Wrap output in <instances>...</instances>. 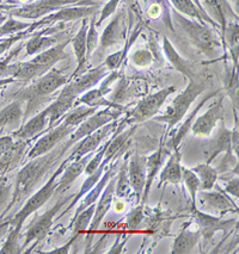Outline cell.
Returning <instances> with one entry per match:
<instances>
[{
    "label": "cell",
    "instance_id": "1",
    "mask_svg": "<svg viewBox=\"0 0 239 254\" xmlns=\"http://www.w3.org/2000/svg\"><path fill=\"white\" fill-rule=\"evenodd\" d=\"M67 149L69 148L65 147L63 143L59 148L53 149V152L51 150L47 154L31 159L29 162H26L24 167L20 168L19 172L17 173L16 179H14V191L12 197L0 217H4L5 214H7L11 209L16 208L23 200H26L28 197L31 196L41 180L46 177L49 170L54 166L55 162L65 154Z\"/></svg>",
    "mask_w": 239,
    "mask_h": 254
},
{
    "label": "cell",
    "instance_id": "2",
    "mask_svg": "<svg viewBox=\"0 0 239 254\" xmlns=\"http://www.w3.org/2000/svg\"><path fill=\"white\" fill-rule=\"evenodd\" d=\"M70 43L71 38L40 53L32 60L11 64L10 76L23 82L36 80L37 78H40V76L46 74L48 70H51L59 61L70 58L69 53H66V47Z\"/></svg>",
    "mask_w": 239,
    "mask_h": 254
},
{
    "label": "cell",
    "instance_id": "3",
    "mask_svg": "<svg viewBox=\"0 0 239 254\" xmlns=\"http://www.w3.org/2000/svg\"><path fill=\"white\" fill-rule=\"evenodd\" d=\"M30 86L20 90L17 96L19 100L26 103V110L24 111V120L29 115L34 114L47 100H51L52 94L55 93L59 88L65 86L69 82V76L64 74L63 70L53 68L43 74L36 80L31 81Z\"/></svg>",
    "mask_w": 239,
    "mask_h": 254
},
{
    "label": "cell",
    "instance_id": "4",
    "mask_svg": "<svg viewBox=\"0 0 239 254\" xmlns=\"http://www.w3.org/2000/svg\"><path fill=\"white\" fill-rule=\"evenodd\" d=\"M176 22L181 26L182 30L203 55L208 59H217L220 56L223 49V42L217 36L213 29L206 23H200L193 18H187L181 13H176Z\"/></svg>",
    "mask_w": 239,
    "mask_h": 254
},
{
    "label": "cell",
    "instance_id": "5",
    "mask_svg": "<svg viewBox=\"0 0 239 254\" xmlns=\"http://www.w3.org/2000/svg\"><path fill=\"white\" fill-rule=\"evenodd\" d=\"M206 88L207 86H206L205 82L199 80L197 78L189 79L188 86L172 100V103L167 106L164 114L160 116H155L153 120L167 124V132H170L171 129L184 118L191 104L195 102L200 94L205 92Z\"/></svg>",
    "mask_w": 239,
    "mask_h": 254
},
{
    "label": "cell",
    "instance_id": "6",
    "mask_svg": "<svg viewBox=\"0 0 239 254\" xmlns=\"http://www.w3.org/2000/svg\"><path fill=\"white\" fill-rule=\"evenodd\" d=\"M67 164H69V162L66 160L61 161V164L59 165L57 171L52 174L51 178L48 179V182H47L40 190H37L34 194L28 197L26 203L23 205V208L17 211L16 214H14L12 217H10V220H8L11 226H14V224L17 223L24 224L26 218L34 214V212H36L41 206H43L53 196H54L55 189H57L58 185V178L60 177V174L63 173L64 168Z\"/></svg>",
    "mask_w": 239,
    "mask_h": 254
},
{
    "label": "cell",
    "instance_id": "7",
    "mask_svg": "<svg viewBox=\"0 0 239 254\" xmlns=\"http://www.w3.org/2000/svg\"><path fill=\"white\" fill-rule=\"evenodd\" d=\"M175 92V86H167L150 94V96H146L134 106L133 110L128 112L127 118L123 122L128 124H138L145 122L147 120H151L160 111L169 96Z\"/></svg>",
    "mask_w": 239,
    "mask_h": 254
},
{
    "label": "cell",
    "instance_id": "8",
    "mask_svg": "<svg viewBox=\"0 0 239 254\" xmlns=\"http://www.w3.org/2000/svg\"><path fill=\"white\" fill-rule=\"evenodd\" d=\"M72 198L73 196L61 197V198H59L57 200V203H55L52 208H49L43 215H41V216H37L35 218V220L31 222L30 226H29L28 230H26L25 236H24L25 240H24V244L22 245V248L28 247L29 245L32 244V242H34V246L31 248H34L36 247L40 242H42L43 239L48 235L49 232H51L57 215L61 211L63 206Z\"/></svg>",
    "mask_w": 239,
    "mask_h": 254
},
{
    "label": "cell",
    "instance_id": "9",
    "mask_svg": "<svg viewBox=\"0 0 239 254\" xmlns=\"http://www.w3.org/2000/svg\"><path fill=\"white\" fill-rule=\"evenodd\" d=\"M84 2L87 5H96L91 0H37L34 2H28L22 7H13L10 10V16L14 18L37 20L47 14L55 12L59 8L69 6V5Z\"/></svg>",
    "mask_w": 239,
    "mask_h": 254
},
{
    "label": "cell",
    "instance_id": "10",
    "mask_svg": "<svg viewBox=\"0 0 239 254\" xmlns=\"http://www.w3.org/2000/svg\"><path fill=\"white\" fill-rule=\"evenodd\" d=\"M121 112L122 111L110 108L97 110L94 114L91 115L90 117H87L84 122H81L78 127H76L75 130L72 131V134L64 141V146L70 148L71 146H73V144L78 142V141L81 140L82 137L87 136V135L92 134L93 131L98 130L99 128H102L105 124L113 122V121H116L121 115Z\"/></svg>",
    "mask_w": 239,
    "mask_h": 254
},
{
    "label": "cell",
    "instance_id": "11",
    "mask_svg": "<svg viewBox=\"0 0 239 254\" xmlns=\"http://www.w3.org/2000/svg\"><path fill=\"white\" fill-rule=\"evenodd\" d=\"M218 191L199 190L196 194V203H199L200 210L213 216H224V215L232 212L238 214V206L232 202L231 198L227 197L219 186L215 185Z\"/></svg>",
    "mask_w": 239,
    "mask_h": 254
},
{
    "label": "cell",
    "instance_id": "12",
    "mask_svg": "<svg viewBox=\"0 0 239 254\" xmlns=\"http://www.w3.org/2000/svg\"><path fill=\"white\" fill-rule=\"evenodd\" d=\"M120 76V72L117 70H113L109 75H105L103 78V81L101 82L97 88H91V90L86 91L85 93H82L78 99L76 100V105H86L90 108H97L99 106H104V108H110V109H116V110L125 111L126 109L122 105L117 104V103L113 102V100L107 99V94L110 92L111 85L114 84L115 80H117V78Z\"/></svg>",
    "mask_w": 239,
    "mask_h": 254
},
{
    "label": "cell",
    "instance_id": "13",
    "mask_svg": "<svg viewBox=\"0 0 239 254\" xmlns=\"http://www.w3.org/2000/svg\"><path fill=\"white\" fill-rule=\"evenodd\" d=\"M115 184H116V177H113L107 186L103 190L102 196L98 198V203L94 206V214L92 220H91L90 226H88L87 232H86V238H85V250L84 253L90 252V248L93 244V239L96 236L97 230H98L99 226L104 220L105 215L108 214V211L110 210V208L113 206L114 197H115Z\"/></svg>",
    "mask_w": 239,
    "mask_h": 254
},
{
    "label": "cell",
    "instance_id": "14",
    "mask_svg": "<svg viewBox=\"0 0 239 254\" xmlns=\"http://www.w3.org/2000/svg\"><path fill=\"white\" fill-rule=\"evenodd\" d=\"M97 8V5H85V6H65L59 8L55 12H52L47 16L42 17V18L35 20L31 23L30 28L28 29L29 34H32L37 30V29L42 28V26L47 25H54V24H64L66 22H71V20L77 19H84L87 18L88 16L94 13V10Z\"/></svg>",
    "mask_w": 239,
    "mask_h": 254
},
{
    "label": "cell",
    "instance_id": "15",
    "mask_svg": "<svg viewBox=\"0 0 239 254\" xmlns=\"http://www.w3.org/2000/svg\"><path fill=\"white\" fill-rule=\"evenodd\" d=\"M225 121V108H224V96H220L217 102L208 108L194 121L190 130L197 137H209L217 128L218 122Z\"/></svg>",
    "mask_w": 239,
    "mask_h": 254
},
{
    "label": "cell",
    "instance_id": "16",
    "mask_svg": "<svg viewBox=\"0 0 239 254\" xmlns=\"http://www.w3.org/2000/svg\"><path fill=\"white\" fill-rule=\"evenodd\" d=\"M190 210L194 222L199 227L200 236L205 241L211 242L215 233L229 232L233 229L235 224H237V220H221L220 217L206 214L197 208H191Z\"/></svg>",
    "mask_w": 239,
    "mask_h": 254
},
{
    "label": "cell",
    "instance_id": "17",
    "mask_svg": "<svg viewBox=\"0 0 239 254\" xmlns=\"http://www.w3.org/2000/svg\"><path fill=\"white\" fill-rule=\"evenodd\" d=\"M75 130L73 127L66 126L61 122L59 126L53 127V128L47 130V134L44 136L40 137L36 141V143L34 144V147L29 150L28 154H26V159L31 160V159L37 158L43 154H47L51 150H53L60 142H64L67 137L72 134V131Z\"/></svg>",
    "mask_w": 239,
    "mask_h": 254
},
{
    "label": "cell",
    "instance_id": "18",
    "mask_svg": "<svg viewBox=\"0 0 239 254\" xmlns=\"http://www.w3.org/2000/svg\"><path fill=\"white\" fill-rule=\"evenodd\" d=\"M117 126H119V123H117L116 121H113V122L103 126L102 128L98 129V130L93 131L92 134L82 137L81 140H79L78 142H77L78 144H77L75 149L72 150V153H71L69 158L65 159V160L67 162L76 161L81 159L82 156L88 154V153H93L94 150L98 148L101 142H103L105 138H108L113 132H115Z\"/></svg>",
    "mask_w": 239,
    "mask_h": 254
},
{
    "label": "cell",
    "instance_id": "19",
    "mask_svg": "<svg viewBox=\"0 0 239 254\" xmlns=\"http://www.w3.org/2000/svg\"><path fill=\"white\" fill-rule=\"evenodd\" d=\"M127 40V25H126V11L115 14L111 22L107 25L101 37V48L107 50L115 48L119 44L125 43Z\"/></svg>",
    "mask_w": 239,
    "mask_h": 254
},
{
    "label": "cell",
    "instance_id": "20",
    "mask_svg": "<svg viewBox=\"0 0 239 254\" xmlns=\"http://www.w3.org/2000/svg\"><path fill=\"white\" fill-rule=\"evenodd\" d=\"M137 127L138 124H134V126L131 127L129 129H127L125 131L119 130L117 132H115L113 137L110 138V143H109L107 152H105L104 158H103L101 164L107 166L109 162L119 160L121 155L127 153L129 146H131L133 134L137 130Z\"/></svg>",
    "mask_w": 239,
    "mask_h": 254
},
{
    "label": "cell",
    "instance_id": "21",
    "mask_svg": "<svg viewBox=\"0 0 239 254\" xmlns=\"http://www.w3.org/2000/svg\"><path fill=\"white\" fill-rule=\"evenodd\" d=\"M48 121L49 110L48 106H47L42 111L38 112L36 116L32 117L26 123L22 124L11 135H12L14 140H34L42 131L48 130Z\"/></svg>",
    "mask_w": 239,
    "mask_h": 254
},
{
    "label": "cell",
    "instance_id": "22",
    "mask_svg": "<svg viewBox=\"0 0 239 254\" xmlns=\"http://www.w3.org/2000/svg\"><path fill=\"white\" fill-rule=\"evenodd\" d=\"M108 68L105 67L104 64H102L101 66L96 67V68L88 70V72L84 73V74L77 75L76 78L71 79L70 82H67V86L71 88L73 93L77 97H80V94L85 93L86 91L91 90L94 85L98 84L99 81L108 74Z\"/></svg>",
    "mask_w": 239,
    "mask_h": 254
},
{
    "label": "cell",
    "instance_id": "23",
    "mask_svg": "<svg viewBox=\"0 0 239 254\" xmlns=\"http://www.w3.org/2000/svg\"><path fill=\"white\" fill-rule=\"evenodd\" d=\"M128 178L138 199H141L146 183V156L135 153L128 162Z\"/></svg>",
    "mask_w": 239,
    "mask_h": 254
},
{
    "label": "cell",
    "instance_id": "24",
    "mask_svg": "<svg viewBox=\"0 0 239 254\" xmlns=\"http://www.w3.org/2000/svg\"><path fill=\"white\" fill-rule=\"evenodd\" d=\"M93 153H88L85 156H82L79 160L69 162L64 168V174L61 176L60 180H58L57 189H55V193L61 196V194L66 192L67 190L71 188V185L78 179V177H80L84 173L85 167H86L87 162L90 161V159L92 158Z\"/></svg>",
    "mask_w": 239,
    "mask_h": 254
},
{
    "label": "cell",
    "instance_id": "25",
    "mask_svg": "<svg viewBox=\"0 0 239 254\" xmlns=\"http://www.w3.org/2000/svg\"><path fill=\"white\" fill-rule=\"evenodd\" d=\"M31 140H14L12 146L0 156V176H5L18 166Z\"/></svg>",
    "mask_w": 239,
    "mask_h": 254
},
{
    "label": "cell",
    "instance_id": "26",
    "mask_svg": "<svg viewBox=\"0 0 239 254\" xmlns=\"http://www.w3.org/2000/svg\"><path fill=\"white\" fill-rule=\"evenodd\" d=\"M190 224L191 222L185 223L182 227L178 235L176 236L172 245V250H171V253L172 254H187L191 253L195 250L201 236H200V230L199 227L196 226V223L194 228H191Z\"/></svg>",
    "mask_w": 239,
    "mask_h": 254
},
{
    "label": "cell",
    "instance_id": "27",
    "mask_svg": "<svg viewBox=\"0 0 239 254\" xmlns=\"http://www.w3.org/2000/svg\"><path fill=\"white\" fill-rule=\"evenodd\" d=\"M117 166H119V161L116 160L110 167L108 168L107 171H105V173L103 174V176L101 177V179L97 182V184L94 185L93 188L88 191V192H86L84 196L81 197L80 200H79V202H80V204H79L78 208H77V211L73 217H76L79 212L84 210V209H86L87 206L94 204V203L98 200V198L101 197V194L103 192V190H104V188L109 183V180L113 178L114 176H116Z\"/></svg>",
    "mask_w": 239,
    "mask_h": 254
},
{
    "label": "cell",
    "instance_id": "28",
    "mask_svg": "<svg viewBox=\"0 0 239 254\" xmlns=\"http://www.w3.org/2000/svg\"><path fill=\"white\" fill-rule=\"evenodd\" d=\"M88 28L87 18L82 19V24L79 29L78 32L71 38V44H72L73 50H75L76 59H77V68L75 73L72 74V78H76L77 75L81 74L84 70L85 66L87 62V55H86V32Z\"/></svg>",
    "mask_w": 239,
    "mask_h": 254
},
{
    "label": "cell",
    "instance_id": "29",
    "mask_svg": "<svg viewBox=\"0 0 239 254\" xmlns=\"http://www.w3.org/2000/svg\"><path fill=\"white\" fill-rule=\"evenodd\" d=\"M22 104V100L16 99L0 111V134L5 129H11L14 131L22 126L25 121Z\"/></svg>",
    "mask_w": 239,
    "mask_h": 254
},
{
    "label": "cell",
    "instance_id": "30",
    "mask_svg": "<svg viewBox=\"0 0 239 254\" xmlns=\"http://www.w3.org/2000/svg\"><path fill=\"white\" fill-rule=\"evenodd\" d=\"M164 143H160L159 148L153 153L152 155L146 156V183H145V189H144L143 197H141V200L144 203L147 202V198H149L150 191H151L152 184L155 182L156 177H157L158 171L160 170L161 165H163L164 161Z\"/></svg>",
    "mask_w": 239,
    "mask_h": 254
},
{
    "label": "cell",
    "instance_id": "31",
    "mask_svg": "<svg viewBox=\"0 0 239 254\" xmlns=\"http://www.w3.org/2000/svg\"><path fill=\"white\" fill-rule=\"evenodd\" d=\"M181 150L175 149V152L170 155L169 161L165 165L159 178L158 188L164 184L179 185L182 183V165H181Z\"/></svg>",
    "mask_w": 239,
    "mask_h": 254
},
{
    "label": "cell",
    "instance_id": "32",
    "mask_svg": "<svg viewBox=\"0 0 239 254\" xmlns=\"http://www.w3.org/2000/svg\"><path fill=\"white\" fill-rule=\"evenodd\" d=\"M163 48L165 54H166L167 60L171 62V64L173 66V68L178 72H181L183 75L187 76L188 79L196 78V72L195 67L191 62H189L185 59H183L181 55L175 50V47L171 44V42L167 40V37H164L163 40Z\"/></svg>",
    "mask_w": 239,
    "mask_h": 254
},
{
    "label": "cell",
    "instance_id": "33",
    "mask_svg": "<svg viewBox=\"0 0 239 254\" xmlns=\"http://www.w3.org/2000/svg\"><path fill=\"white\" fill-rule=\"evenodd\" d=\"M171 4L173 5V7L178 11V13L184 14V16L189 17V18H193L197 20L200 23H209L211 25H213L214 28L218 26V23H215L211 17L206 13V11H203L200 8L193 0H170Z\"/></svg>",
    "mask_w": 239,
    "mask_h": 254
},
{
    "label": "cell",
    "instance_id": "34",
    "mask_svg": "<svg viewBox=\"0 0 239 254\" xmlns=\"http://www.w3.org/2000/svg\"><path fill=\"white\" fill-rule=\"evenodd\" d=\"M47 30H41L38 32H34V35L29 38V41L24 44L26 49V56L37 55L44 50L49 49L51 47L55 46L59 42L57 36H47Z\"/></svg>",
    "mask_w": 239,
    "mask_h": 254
},
{
    "label": "cell",
    "instance_id": "35",
    "mask_svg": "<svg viewBox=\"0 0 239 254\" xmlns=\"http://www.w3.org/2000/svg\"><path fill=\"white\" fill-rule=\"evenodd\" d=\"M218 93H220V90H218V91H214V92H211V93H208L207 96H206L205 98H203V99L201 100V102H200L199 104H197V106H196L195 109H194L193 112H191V114L189 115V117L187 118V120L184 121V123H183L182 126L179 127L178 131L176 132V135H175V136L172 137V140H171V146L173 147V149H177V148H179V146H181V142H182L183 140H184L185 135L188 134V131L190 130L191 126H193L194 121H195V118H196V115L199 114V111H200V110H201V109H202V106L205 105L206 103H207L209 99H211V98H213L214 96H217Z\"/></svg>",
    "mask_w": 239,
    "mask_h": 254
},
{
    "label": "cell",
    "instance_id": "36",
    "mask_svg": "<svg viewBox=\"0 0 239 254\" xmlns=\"http://www.w3.org/2000/svg\"><path fill=\"white\" fill-rule=\"evenodd\" d=\"M232 132L233 130H229L225 126H221V128L218 131L217 138L214 140V146L209 152L208 159L206 160L207 164H212L218 154L225 152L231 153L233 152V144H232Z\"/></svg>",
    "mask_w": 239,
    "mask_h": 254
},
{
    "label": "cell",
    "instance_id": "37",
    "mask_svg": "<svg viewBox=\"0 0 239 254\" xmlns=\"http://www.w3.org/2000/svg\"><path fill=\"white\" fill-rule=\"evenodd\" d=\"M141 31H143V28L140 26V28H138L137 30L133 32L131 36H129L128 40H126L125 47H123L122 49L119 50V52L114 53V54L109 55L108 58L105 59V61L103 62V64H105V67H107L108 70H117L121 66H122V64L125 62L127 56H128L129 49H131L133 43L135 42V40L139 37V35L141 34Z\"/></svg>",
    "mask_w": 239,
    "mask_h": 254
},
{
    "label": "cell",
    "instance_id": "38",
    "mask_svg": "<svg viewBox=\"0 0 239 254\" xmlns=\"http://www.w3.org/2000/svg\"><path fill=\"white\" fill-rule=\"evenodd\" d=\"M193 171L200 180V190L214 189L218 180V171L217 168L212 167V164H199L193 168Z\"/></svg>",
    "mask_w": 239,
    "mask_h": 254
},
{
    "label": "cell",
    "instance_id": "39",
    "mask_svg": "<svg viewBox=\"0 0 239 254\" xmlns=\"http://www.w3.org/2000/svg\"><path fill=\"white\" fill-rule=\"evenodd\" d=\"M23 223H17L10 227L6 238L0 248V254H19L23 252L22 245L19 244V238L22 234Z\"/></svg>",
    "mask_w": 239,
    "mask_h": 254
},
{
    "label": "cell",
    "instance_id": "40",
    "mask_svg": "<svg viewBox=\"0 0 239 254\" xmlns=\"http://www.w3.org/2000/svg\"><path fill=\"white\" fill-rule=\"evenodd\" d=\"M97 110H98L97 108H90V106H86V105L84 106L76 105V108L73 106V108L71 109V110L67 112L61 120H63V123L66 124V126L76 128V127H78L81 122H84L87 117H90L91 115L94 114Z\"/></svg>",
    "mask_w": 239,
    "mask_h": 254
},
{
    "label": "cell",
    "instance_id": "41",
    "mask_svg": "<svg viewBox=\"0 0 239 254\" xmlns=\"http://www.w3.org/2000/svg\"><path fill=\"white\" fill-rule=\"evenodd\" d=\"M105 167H107V166H105V165L101 164V165H99V167L97 168V170L94 171V172H93L92 174H90V176H87V178H86V180H85V182H84V184H82V186L80 188V190H79L78 192H77V193L75 194V196H73L72 202H71L70 205L67 206L66 209H65L64 214H66V212H69L72 208H75L76 204L79 202V200H80L81 197L84 196V194L86 193V192H88V191H90L91 189H92L93 186L97 184V182H98V180L101 179V177L103 176V173H104Z\"/></svg>",
    "mask_w": 239,
    "mask_h": 254
},
{
    "label": "cell",
    "instance_id": "42",
    "mask_svg": "<svg viewBox=\"0 0 239 254\" xmlns=\"http://www.w3.org/2000/svg\"><path fill=\"white\" fill-rule=\"evenodd\" d=\"M30 25L31 23L16 19L12 16H8V18L5 19L0 24V38L5 36H12V35L18 34L20 31L28 30L30 28Z\"/></svg>",
    "mask_w": 239,
    "mask_h": 254
},
{
    "label": "cell",
    "instance_id": "43",
    "mask_svg": "<svg viewBox=\"0 0 239 254\" xmlns=\"http://www.w3.org/2000/svg\"><path fill=\"white\" fill-rule=\"evenodd\" d=\"M182 182L184 183L191 198V208H196V194L200 190V180L193 170L182 166Z\"/></svg>",
    "mask_w": 239,
    "mask_h": 254
},
{
    "label": "cell",
    "instance_id": "44",
    "mask_svg": "<svg viewBox=\"0 0 239 254\" xmlns=\"http://www.w3.org/2000/svg\"><path fill=\"white\" fill-rule=\"evenodd\" d=\"M131 184H129L128 178V161H123L122 166L120 167L119 176L116 178V184H115V196L119 198L126 197L127 194L131 192Z\"/></svg>",
    "mask_w": 239,
    "mask_h": 254
},
{
    "label": "cell",
    "instance_id": "45",
    "mask_svg": "<svg viewBox=\"0 0 239 254\" xmlns=\"http://www.w3.org/2000/svg\"><path fill=\"white\" fill-rule=\"evenodd\" d=\"M12 188L13 183L11 182V179L6 174L0 176V211H1V215L7 206L8 202H10L11 197H12Z\"/></svg>",
    "mask_w": 239,
    "mask_h": 254
},
{
    "label": "cell",
    "instance_id": "46",
    "mask_svg": "<svg viewBox=\"0 0 239 254\" xmlns=\"http://www.w3.org/2000/svg\"><path fill=\"white\" fill-rule=\"evenodd\" d=\"M99 42V36H98V31H97V26H96V17L92 16L91 18V23L87 28V32H86V55L87 59L90 58L91 54L93 53V50L96 49L97 44Z\"/></svg>",
    "mask_w": 239,
    "mask_h": 254
},
{
    "label": "cell",
    "instance_id": "47",
    "mask_svg": "<svg viewBox=\"0 0 239 254\" xmlns=\"http://www.w3.org/2000/svg\"><path fill=\"white\" fill-rule=\"evenodd\" d=\"M109 143H110V138H109L108 141H105V143L103 144V146H101V148L97 150V153H94V155L90 159V161L87 162L86 167H85V171H84L85 174L90 176V174H92L94 171H96L97 168L99 167V165H101L103 158H104L105 152H107Z\"/></svg>",
    "mask_w": 239,
    "mask_h": 254
},
{
    "label": "cell",
    "instance_id": "48",
    "mask_svg": "<svg viewBox=\"0 0 239 254\" xmlns=\"http://www.w3.org/2000/svg\"><path fill=\"white\" fill-rule=\"evenodd\" d=\"M144 220V208L143 205H139L127 215L126 217V229L134 232L139 228L141 222Z\"/></svg>",
    "mask_w": 239,
    "mask_h": 254
},
{
    "label": "cell",
    "instance_id": "49",
    "mask_svg": "<svg viewBox=\"0 0 239 254\" xmlns=\"http://www.w3.org/2000/svg\"><path fill=\"white\" fill-rule=\"evenodd\" d=\"M131 60L137 67L145 68L152 64L153 55L149 49H138L132 54Z\"/></svg>",
    "mask_w": 239,
    "mask_h": 254
},
{
    "label": "cell",
    "instance_id": "50",
    "mask_svg": "<svg viewBox=\"0 0 239 254\" xmlns=\"http://www.w3.org/2000/svg\"><path fill=\"white\" fill-rule=\"evenodd\" d=\"M24 44L20 43L19 46H17L16 48L11 49L10 54H8L4 60L0 61V79H4V78H11L10 76V64L12 62L13 58H16L17 55L19 54L20 50L23 49Z\"/></svg>",
    "mask_w": 239,
    "mask_h": 254
},
{
    "label": "cell",
    "instance_id": "51",
    "mask_svg": "<svg viewBox=\"0 0 239 254\" xmlns=\"http://www.w3.org/2000/svg\"><path fill=\"white\" fill-rule=\"evenodd\" d=\"M30 34H29L28 30H24V31H20V32H18V34L12 35V36H8L7 38H4V40L0 41V55H2L5 52L10 50L11 48H12V46L14 43H17L18 41L23 40V38H26Z\"/></svg>",
    "mask_w": 239,
    "mask_h": 254
},
{
    "label": "cell",
    "instance_id": "52",
    "mask_svg": "<svg viewBox=\"0 0 239 254\" xmlns=\"http://www.w3.org/2000/svg\"><path fill=\"white\" fill-rule=\"evenodd\" d=\"M121 0H109L107 4L104 5V7L102 8V12L99 18L96 20V26H101L105 19L109 18L110 16L116 12L117 6H119Z\"/></svg>",
    "mask_w": 239,
    "mask_h": 254
},
{
    "label": "cell",
    "instance_id": "53",
    "mask_svg": "<svg viewBox=\"0 0 239 254\" xmlns=\"http://www.w3.org/2000/svg\"><path fill=\"white\" fill-rule=\"evenodd\" d=\"M129 239V234L127 233V230H123L117 234L116 236V240H115L114 245L111 246L110 250L108 251V254H121L123 251V247L126 246L127 241Z\"/></svg>",
    "mask_w": 239,
    "mask_h": 254
},
{
    "label": "cell",
    "instance_id": "54",
    "mask_svg": "<svg viewBox=\"0 0 239 254\" xmlns=\"http://www.w3.org/2000/svg\"><path fill=\"white\" fill-rule=\"evenodd\" d=\"M221 189V188H220ZM226 194H231L232 197L238 198L239 197V180L238 176H236V178H232L231 180L226 183V185L224 186V189H221Z\"/></svg>",
    "mask_w": 239,
    "mask_h": 254
},
{
    "label": "cell",
    "instance_id": "55",
    "mask_svg": "<svg viewBox=\"0 0 239 254\" xmlns=\"http://www.w3.org/2000/svg\"><path fill=\"white\" fill-rule=\"evenodd\" d=\"M76 242H77V239L72 235L71 236L70 240L67 241L64 246L58 247V248H55V250L49 251V252H44V253H47V254H67L71 252V248L73 247V245H75Z\"/></svg>",
    "mask_w": 239,
    "mask_h": 254
},
{
    "label": "cell",
    "instance_id": "56",
    "mask_svg": "<svg viewBox=\"0 0 239 254\" xmlns=\"http://www.w3.org/2000/svg\"><path fill=\"white\" fill-rule=\"evenodd\" d=\"M161 13H163V7H161L160 1L153 2V4H151L149 7H147V14H149L150 18L152 19L158 18V17L161 16Z\"/></svg>",
    "mask_w": 239,
    "mask_h": 254
},
{
    "label": "cell",
    "instance_id": "57",
    "mask_svg": "<svg viewBox=\"0 0 239 254\" xmlns=\"http://www.w3.org/2000/svg\"><path fill=\"white\" fill-rule=\"evenodd\" d=\"M14 142V138L12 135H5V136H0V156L4 154L6 150L12 146Z\"/></svg>",
    "mask_w": 239,
    "mask_h": 254
},
{
    "label": "cell",
    "instance_id": "58",
    "mask_svg": "<svg viewBox=\"0 0 239 254\" xmlns=\"http://www.w3.org/2000/svg\"><path fill=\"white\" fill-rule=\"evenodd\" d=\"M107 238H108V233H104V235L102 236V239H99V240L96 242V245H94V246H91L90 252L88 253H102L103 252L102 248L105 246Z\"/></svg>",
    "mask_w": 239,
    "mask_h": 254
},
{
    "label": "cell",
    "instance_id": "59",
    "mask_svg": "<svg viewBox=\"0 0 239 254\" xmlns=\"http://www.w3.org/2000/svg\"><path fill=\"white\" fill-rule=\"evenodd\" d=\"M10 227L11 224L10 222L7 221H5V222H1L0 223V248L2 246V242H4L5 238H6L8 230H10Z\"/></svg>",
    "mask_w": 239,
    "mask_h": 254
},
{
    "label": "cell",
    "instance_id": "60",
    "mask_svg": "<svg viewBox=\"0 0 239 254\" xmlns=\"http://www.w3.org/2000/svg\"><path fill=\"white\" fill-rule=\"evenodd\" d=\"M113 206H114V210L116 212H122L126 209V204L122 202V200H115L114 199Z\"/></svg>",
    "mask_w": 239,
    "mask_h": 254
},
{
    "label": "cell",
    "instance_id": "61",
    "mask_svg": "<svg viewBox=\"0 0 239 254\" xmlns=\"http://www.w3.org/2000/svg\"><path fill=\"white\" fill-rule=\"evenodd\" d=\"M17 80L16 79L13 78H4V79H0V91L2 90V88H5L6 86H8V85L11 84H14Z\"/></svg>",
    "mask_w": 239,
    "mask_h": 254
},
{
    "label": "cell",
    "instance_id": "62",
    "mask_svg": "<svg viewBox=\"0 0 239 254\" xmlns=\"http://www.w3.org/2000/svg\"><path fill=\"white\" fill-rule=\"evenodd\" d=\"M2 8H6V6L2 4V0H0V10H2Z\"/></svg>",
    "mask_w": 239,
    "mask_h": 254
},
{
    "label": "cell",
    "instance_id": "63",
    "mask_svg": "<svg viewBox=\"0 0 239 254\" xmlns=\"http://www.w3.org/2000/svg\"><path fill=\"white\" fill-rule=\"evenodd\" d=\"M5 19H6V17H5V16H0V24H1V23L4 22Z\"/></svg>",
    "mask_w": 239,
    "mask_h": 254
},
{
    "label": "cell",
    "instance_id": "64",
    "mask_svg": "<svg viewBox=\"0 0 239 254\" xmlns=\"http://www.w3.org/2000/svg\"><path fill=\"white\" fill-rule=\"evenodd\" d=\"M126 1H128V4H131V5H133L135 2V0H126Z\"/></svg>",
    "mask_w": 239,
    "mask_h": 254
}]
</instances>
